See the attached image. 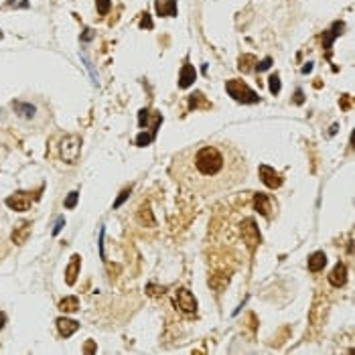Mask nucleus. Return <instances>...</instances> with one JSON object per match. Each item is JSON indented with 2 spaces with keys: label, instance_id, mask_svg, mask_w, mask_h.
<instances>
[{
  "label": "nucleus",
  "instance_id": "nucleus-27",
  "mask_svg": "<svg viewBox=\"0 0 355 355\" xmlns=\"http://www.w3.org/2000/svg\"><path fill=\"white\" fill-rule=\"evenodd\" d=\"M270 65H272V59H270V57H266V59H262V61L256 63V69H258V71H266V69L270 67Z\"/></svg>",
  "mask_w": 355,
  "mask_h": 355
},
{
  "label": "nucleus",
  "instance_id": "nucleus-23",
  "mask_svg": "<svg viewBox=\"0 0 355 355\" xmlns=\"http://www.w3.org/2000/svg\"><path fill=\"white\" fill-rule=\"evenodd\" d=\"M268 85H270V94H272V96H278V94H280V75H278V73H272L270 79H268Z\"/></svg>",
  "mask_w": 355,
  "mask_h": 355
},
{
  "label": "nucleus",
  "instance_id": "nucleus-10",
  "mask_svg": "<svg viewBox=\"0 0 355 355\" xmlns=\"http://www.w3.org/2000/svg\"><path fill=\"white\" fill-rule=\"evenodd\" d=\"M79 268H81V256L79 254H73L69 264H67V268H65V282H67L69 286L75 284L77 276H79Z\"/></svg>",
  "mask_w": 355,
  "mask_h": 355
},
{
  "label": "nucleus",
  "instance_id": "nucleus-8",
  "mask_svg": "<svg viewBox=\"0 0 355 355\" xmlns=\"http://www.w3.org/2000/svg\"><path fill=\"white\" fill-rule=\"evenodd\" d=\"M37 197H33V193H25V191H18L14 195H10L6 199V205L14 211H27L31 207V203L35 201Z\"/></svg>",
  "mask_w": 355,
  "mask_h": 355
},
{
  "label": "nucleus",
  "instance_id": "nucleus-24",
  "mask_svg": "<svg viewBox=\"0 0 355 355\" xmlns=\"http://www.w3.org/2000/svg\"><path fill=\"white\" fill-rule=\"evenodd\" d=\"M110 6H112V2H110V0H96V8H98V12H100L102 16L110 12Z\"/></svg>",
  "mask_w": 355,
  "mask_h": 355
},
{
  "label": "nucleus",
  "instance_id": "nucleus-4",
  "mask_svg": "<svg viewBox=\"0 0 355 355\" xmlns=\"http://www.w3.org/2000/svg\"><path fill=\"white\" fill-rule=\"evenodd\" d=\"M175 306L181 308L183 313H187V315L197 313V300L187 288H179V291L175 293Z\"/></svg>",
  "mask_w": 355,
  "mask_h": 355
},
{
  "label": "nucleus",
  "instance_id": "nucleus-7",
  "mask_svg": "<svg viewBox=\"0 0 355 355\" xmlns=\"http://www.w3.org/2000/svg\"><path fill=\"white\" fill-rule=\"evenodd\" d=\"M254 209L260 215H264L266 219H272L274 217V201H272V197L266 195V193H256L254 195Z\"/></svg>",
  "mask_w": 355,
  "mask_h": 355
},
{
  "label": "nucleus",
  "instance_id": "nucleus-28",
  "mask_svg": "<svg viewBox=\"0 0 355 355\" xmlns=\"http://www.w3.org/2000/svg\"><path fill=\"white\" fill-rule=\"evenodd\" d=\"M128 197H130V189H124V191L120 193V197H118V199H116V201H114V209H118V207H120V205H122V203L126 201V199H128Z\"/></svg>",
  "mask_w": 355,
  "mask_h": 355
},
{
  "label": "nucleus",
  "instance_id": "nucleus-5",
  "mask_svg": "<svg viewBox=\"0 0 355 355\" xmlns=\"http://www.w3.org/2000/svg\"><path fill=\"white\" fill-rule=\"evenodd\" d=\"M241 236H243V241L248 243V248L250 250H254L258 243H260V230H258V226H256V221L252 219V217H248V219H243V224H241Z\"/></svg>",
  "mask_w": 355,
  "mask_h": 355
},
{
  "label": "nucleus",
  "instance_id": "nucleus-22",
  "mask_svg": "<svg viewBox=\"0 0 355 355\" xmlns=\"http://www.w3.org/2000/svg\"><path fill=\"white\" fill-rule=\"evenodd\" d=\"M256 63H258V61H256L254 55H241L239 61H237V67H239V71L248 73V71H252V67H254Z\"/></svg>",
  "mask_w": 355,
  "mask_h": 355
},
{
  "label": "nucleus",
  "instance_id": "nucleus-18",
  "mask_svg": "<svg viewBox=\"0 0 355 355\" xmlns=\"http://www.w3.org/2000/svg\"><path fill=\"white\" fill-rule=\"evenodd\" d=\"M138 221H140L142 226H150V228L157 226V219H154V215H152V211H150L148 205H142V207H140V211H138Z\"/></svg>",
  "mask_w": 355,
  "mask_h": 355
},
{
  "label": "nucleus",
  "instance_id": "nucleus-26",
  "mask_svg": "<svg viewBox=\"0 0 355 355\" xmlns=\"http://www.w3.org/2000/svg\"><path fill=\"white\" fill-rule=\"evenodd\" d=\"M152 138H154V134H146V132H142V134L136 136V146H146V144L152 142Z\"/></svg>",
  "mask_w": 355,
  "mask_h": 355
},
{
  "label": "nucleus",
  "instance_id": "nucleus-2",
  "mask_svg": "<svg viewBox=\"0 0 355 355\" xmlns=\"http://www.w3.org/2000/svg\"><path fill=\"white\" fill-rule=\"evenodd\" d=\"M226 90H228V94H230L236 102H239V104H258V102H260V96L252 90L250 85H246V83L239 81V79H230V81L226 83Z\"/></svg>",
  "mask_w": 355,
  "mask_h": 355
},
{
  "label": "nucleus",
  "instance_id": "nucleus-25",
  "mask_svg": "<svg viewBox=\"0 0 355 355\" xmlns=\"http://www.w3.org/2000/svg\"><path fill=\"white\" fill-rule=\"evenodd\" d=\"M77 199H79V193H77V191H71V193L67 195V199H65V207L73 209V207L77 205Z\"/></svg>",
  "mask_w": 355,
  "mask_h": 355
},
{
  "label": "nucleus",
  "instance_id": "nucleus-13",
  "mask_svg": "<svg viewBox=\"0 0 355 355\" xmlns=\"http://www.w3.org/2000/svg\"><path fill=\"white\" fill-rule=\"evenodd\" d=\"M343 29H345V25H343V23H335L331 31H327V33L323 35V47L327 49V57H329V53H331V45H333V41H335V37H339V35H341V31H343Z\"/></svg>",
  "mask_w": 355,
  "mask_h": 355
},
{
  "label": "nucleus",
  "instance_id": "nucleus-21",
  "mask_svg": "<svg viewBox=\"0 0 355 355\" xmlns=\"http://www.w3.org/2000/svg\"><path fill=\"white\" fill-rule=\"evenodd\" d=\"M197 108H209V102H205L201 92H195L189 96V110H197Z\"/></svg>",
  "mask_w": 355,
  "mask_h": 355
},
{
  "label": "nucleus",
  "instance_id": "nucleus-1",
  "mask_svg": "<svg viewBox=\"0 0 355 355\" xmlns=\"http://www.w3.org/2000/svg\"><path fill=\"white\" fill-rule=\"evenodd\" d=\"M171 175L185 189L209 197L241 185L248 179V163L230 142H199L175 154Z\"/></svg>",
  "mask_w": 355,
  "mask_h": 355
},
{
  "label": "nucleus",
  "instance_id": "nucleus-30",
  "mask_svg": "<svg viewBox=\"0 0 355 355\" xmlns=\"http://www.w3.org/2000/svg\"><path fill=\"white\" fill-rule=\"evenodd\" d=\"M140 29H152V18H150V14H144V16H142Z\"/></svg>",
  "mask_w": 355,
  "mask_h": 355
},
{
  "label": "nucleus",
  "instance_id": "nucleus-6",
  "mask_svg": "<svg viewBox=\"0 0 355 355\" xmlns=\"http://www.w3.org/2000/svg\"><path fill=\"white\" fill-rule=\"evenodd\" d=\"M258 173H260L262 183H264L266 187H268V189H280V187H282V183H284L282 175H280V173H276V171H274L272 167H268V165H260Z\"/></svg>",
  "mask_w": 355,
  "mask_h": 355
},
{
  "label": "nucleus",
  "instance_id": "nucleus-29",
  "mask_svg": "<svg viewBox=\"0 0 355 355\" xmlns=\"http://www.w3.org/2000/svg\"><path fill=\"white\" fill-rule=\"evenodd\" d=\"M351 96L349 94H343L341 96V100H339V106H341V110H351Z\"/></svg>",
  "mask_w": 355,
  "mask_h": 355
},
{
  "label": "nucleus",
  "instance_id": "nucleus-33",
  "mask_svg": "<svg viewBox=\"0 0 355 355\" xmlns=\"http://www.w3.org/2000/svg\"><path fill=\"white\" fill-rule=\"evenodd\" d=\"M0 39H2V33H0Z\"/></svg>",
  "mask_w": 355,
  "mask_h": 355
},
{
  "label": "nucleus",
  "instance_id": "nucleus-19",
  "mask_svg": "<svg viewBox=\"0 0 355 355\" xmlns=\"http://www.w3.org/2000/svg\"><path fill=\"white\" fill-rule=\"evenodd\" d=\"M77 308H79V298L77 296H67V298H63L59 302V310H63V313H75Z\"/></svg>",
  "mask_w": 355,
  "mask_h": 355
},
{
  "label": "nucleus",
  "instance_id": "nucleus-12",
  "mask_svg": "<svg viewBox=\"0 0 355 355\" xmlns=\"http://www.w3.org/2000/svg\"><path fill=\"white\" fill-rule=\"evenodd\" d=\"M197 79V71L191 63H185L181 67V75H179V87L181 90H187L189 85H193V81Z\"/></svg>",
  "mask_w": 355,
  "mask_h": 355
},
{
  "label": "nucleus",
  "instance_id": "nucleus-17",
  "mask_svg": "<svg viewBox=\"0 0 355 355\" xmlns=\"http://www.w3.org/2000/svg\"><path fill=\"white\" fill-rule=\"evenodd\" d=\"M228 284H230V274H213V276H209V286L217 293L226 291Z\"/></svg>",
  "mask_w": 355,
  "mask_h": 355
},
{
  "label": "nucleus",
  "instance_id": "nucleus-3",
  "mask_svg": "<svg viewBox=\"0 0 355 355\" xmlns=\"http://www.w3.org/2000/svg\"><path fill=\"white\" fill-rule=\"evenodd\" d=\"M79 150H81V138L71 134V136H65L61 142V159L69 165H75L79 159Z\"/></svg>",
  "mask_w": 355,
  "mask_h": 355
},
{
  "label": "nucleus",
  "instance_id": "nucleus-32",
  "mask_svg": "<svg viewBox=\"0 0 355 355\" xmlns=\"http://www.w3.org/2000/svg\"><path fill=\"white\" fill-rule=\"evenodd\" d=\"M85 353H94L96 351V345H94V341H87V345H85V349H83Z\"/></svg>",
  "mask_w": 355,
  "mask_h": 355
},
{
  "label": "nucleus",
  "instance_id": "nucleus-16",
  "mask_svg": "<svg viewBox=\"0 0 355 355\" xmlns=\"http://www.w3.org/2000/svg\"><path fill=\"white\" fill-rule=\"evenodd\" d=\"M31 221H23L20 224V228H16L14 232H12V241L14 243H25L27 241V237H29V234H31Z\"/></svg>",
  "mask_w": 355,
  "mask_h": 355
},
{
  "label": "nucleus",
  "instance_id": "nucleus-9",
  "mask_svg": "<svg viewBox=\"0 0 355 355\" xmlns=\"http://www.w3.org/2000/svg\"><path fill=\"white\" fill-rule=\"evenodd\" d=\"M345 282H347V266L343 262H337L335 268L329 274V284L335 288H341V286H345Z\"/></svg>",
  "mask_w": 355,
  "mask_h": 355
},
{
  "label": "nucleus",
  "instance_id": "nucleus-11",
  "mask_svg": "<svg viewBox=\"0 0 355 355\" xmlns=\"http://www.w3.org/2000/svg\"><path fill=\"white\" fill-rule=\"evenodd\" d=\"M55 325H57V331L61 333V337H71L73 333L79 329V323H77V321L65 319V317H59V319L55 321Z\"/></svg>",
  "mask_w": 355,
  "mask_h": 355
},
{
  "label": "nucleus",
  "instance_id": "nucleus-14",
  "mask_svg": "<svg viewBox=\"0 0 355 355\" xmlns=\"http://www.w3.org/2000/svg\"><path fill=\"white\" fill-rule=\"evenodd\" d=\"M157 14L159 16H175L177 14V0H157Z\"/></svg>",
  "mask_w": 355,
  "mask_h": 355
},
{
  "label": "nucleus",
  "instance_id": "nucleus-15",
  "mask_svg": "<svg viewBox=\"0 0 355 355\" xmlns=\"http://www.w3.org/2000/svg\"><path fill=\"white\" fill-rule=\"evenodd\" d=\"M325 264H327L325 252H315V254L308 256V270L310 272H321L325 268Z\"/></svg>",
  "mask_w": 355,
  "mask_h": 355
},
{
  "label": "nucleus",
  "instance_id": "nucleus-31",
  "mask_svg": "<svg viewBox=\"0 0 355 355\" xmlns=\"http://www.w3.org/2000/svg\"><path fill=\"white\" fill-rule=\"evenodd\" d=\"M63 226H65V217H59L57 221H55V228H53V236H57L61 230H63Z\"/></svg>",
  "mask_w": 355,
  "mask_h": 355
},
{
  "label": "nucleus",
  "instance_id": "nucleus-20",
  "mask_svg": "<svg viewBox=\"0 0 355 355\" xmlns=\"http://www.w3.org/2000/svg\"><path fill=\"white\" fill-rule=\"evenodd\" d=\"M12 108L16 110L20 116H25V118H33L35 112H37L35 106H31V104H23V102H12Z\"/></svg>",
  "mask_w": 355,
  "mask_h": 355
}]
</instances>
